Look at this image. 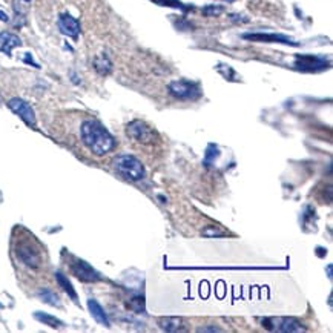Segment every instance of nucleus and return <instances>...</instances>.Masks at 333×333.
Masks as SVG:
<instances>
[{"instance_id": "23", "label": "nucleus", "mask_w": 333, "mask_h": 333, "mask_svg": "<svg viewBox=\"0 0 333 333\" xmlns=\"http://www.w3.org/2000/svg\"><path fill=\"white\" fill-rule=\"evenodd\" d=\"M155 3L158 5H166V6H172V8H181L186 9V6L180 2V0H154Z\"/></svg>"}, {"instance_id": "10", "label": "nucleus", "mask_w": 333, "mask_h": 333, "mask_svg": "<svg viewBox=\"0 0 333 333\" xmlns=\"http://www.w3.org/2000/svg\"><path fill=\"white\" fill-rule=\"evenodd\" d=\"M17 257L29 267H38V264H40V253L37 252V249H34L31 246V243L25 241V243L18 244L17 246Z\"/></svg>"}, {"instance_id": "22", "label": "nucleus", "mask_w": 333, "mask_h": 333, "mask_svg": "<svg viewBox=\"0 0 333 333\" xmlns=\"http://www.w3.org/2000/svg\"><path fill=\"white\" fill-rule=\"evenodd\" d=\"M203 235H204V237L212 238V237H223L224 232L220 230V228H217V226H209V228H206L203 230Z\"/></svg>"}, {"instance_id": "14", "label": "nucleus", "mask_w": 333, "mask_h": 333, "mask_svg": "<svg viewBox=\"0 0 333 333\" xmlns=\"http://www.w3.org/2000/svg\"><path fill=\"white\" fill-rule=\"evenodd\" d=\"M94 68H95V71L99 74L106 75V74H109L112 71V63H111L109 58L103 54V55H99L94 60Z\"/></svg>"}, {"instance_id": "2", "label": "nucleus", "mask_w": 333, "mask_h": 333, "mask_svg": "<svg viewBox=\"0 0 333 333\" xmlns=\"http://www.w3.org/2000/svg\"><path fill=\"white\" fill-rule=\"evenodd\" d=\"M112 166L122 177H124L129 181H140L144 178V166L139 158H135L134 155L123 154V155L115 157L112 161Z\"/></svg>"}, {"instance_id": "3", "label": "nucleus", "mask_w": 333, "mask_h": 333, "mask_svg": "<svg viewBox=\"0 0 333 333\" xmlns=\"http://www.w3.org/2000/svg\"><path fill=\"white\" fill-rule=\"evenodd\" d=\"M169 92L180 100H197L201 95V89L197 83L189 80H175L168 86Z\"/></svg>"}, {"instance_id": "26", "label": "nucleus", "mask_w": 333, "mask_h": 333, "mask_svg": "<svg viewBox=\"0 0 333 333\" xmlns=\"http://www.w3.org/2000/svg\"><path fill=\"white\" fill-rule=\"evenodd\" d=\"M0 20H3V22H8V16L3 13V11H0Z\"/></svg>"}, {"instance_id": "19", "label": "nucleus", "mask_w": 333, "mask_h": 333, "mask_svg": "<svg viewBox=\"0 0 333 333\" xmlns=\"http://www.w3.org/2000/svg\"><path fill=\"white\" fill-rule=\"evenodd\" d=\"M218 157V148L215 144H209L208 149H206V155H204V164L210 166Z\"/></svg>"}, {"instance_id": "28", "label": "nucleus", "mask_w": 333, "mask_h": 333, "mask_svg": "<svg viewBox=\"0 0 333 333\" xmlns=\"http://www.w3.org/2000/svg\"><path fill=\"white\" fill-rule=\"evenodd\" d=\"M226 2H233V0H226Z\"/></svg>"}, {"instance_id": "20", "label": "nucleus", "mask_w": 333, "mask_h": 333, "mask_svg": "<svg viewBox=\"0 0 333 333\" xmlns=\"http://www.w3.org/2000/svg\"><path fill=\"white\" fill-rule=\"evenodd\" d=\"M129 307H131V310H134L135 313H141V312H144V299H143V297H135V298H132L131 302H129Z\"/></svg>"}, {"instance_id": "21", "label": "nucleus", "mask_w": 333, "mask_h": 333, "mask_svg": "<svg viewBox=\"0 0 333 333\" xmlns=\"http://www.w3.org/2000/svg\"><path fill=\"white\" fill-rule=\"evenodd\" d=\"M224 8L221 5H208L203 8V14L204 16H220L223 14Z\"/></svg>"}, {"instance_id": "11", "label": "nucleus", "mask_w": 333, "mask_h": 333, "mask_svg": "<svg viewBox=\"0 0 333 333\" xmlns=\"http://www.w3.org/2000/svg\"><path fill=\"white\" fill-rule=\"evenodd\" d=\"M58 29H60L62 34L71 38H77L78 34H80V23H78L77 18L65 13L58 17Z\"/></svg>"}, {"instance_id": "6", "label": "nucleus", "mask_w": 333, "mask_h": 333, "mask_svg": "<svg viewBox=\"0 0 333 333\" xmlns=\"http://www.w3.org/2000/svg\"><path fill=\"white\" fill-rule=\"evenodd\" d=\"M326 58L318 57V55H297V62L295 66L299 71H306V72H315V71H322L327 68Z\"/></svg>"}, {"instance_id": "17", "label": "nucleus", "mask_w": 333, "mask_h": 333, "mask_svg": "<svg viewBox=\"0 0 333 333\" xmlns=\"http://www.w3.org/2000/svg\"><path fill=\"white\" fill-rule=\"evenodd\" d=\"M38 297H40L42 301H45L46 304H51V306H55V307H60V299H58V297L55 295V293L50 289H42L38 290Z\"/></svg>"}, {"instance_id": "4", "label": "nucleus", "mask_w": 333, "mask_h": 333, "mask_svg": "<svg viewBox=\"0 0 333 333\" xmlns=\"http://www.w3.org/2000/svg\"><path fill=\"white\" fill-rule=\"evenodd\" d=\"M126 132H128L131 139L137 140L139 143H143V144H151L155 140L154 131L144 122H140V120L131 122L128 124V128H126Z\"/></svg>"}, {"instance_id": "5", "label": "nucleus", "mask_w": 333, "mask_h": 333, "mask_svg": "<svg viewBox=\"0 0 333 333\" xmlns=\"http://www.w3.org/2000/svg\"><path fill=\"white\" fill-rule=\"evenodd\" d=\"M263 324H266L267 329L277 330V332H289V333H297V332H304L306 329L302 327L297 319L293 318H272V319H264Z\"/></svg>"}, {"instance_id": "8", "label": "nucleus", "mask_w": 333, "mask_h": 333, "mask_svg": "<svg viewBox=\"0 0 333 333\" xmlns=\"http://www.w3.org/2000/svg\"><path fill=\"white\" fill-rule=\"evenodd\" d=\"M71 269H72V273H74V275H75L78 280H80V281H85V282H95V281H100V280H102L100 273L97 272L95 269H92L86 261L75 260L74 264L71 266Z\"/></svg>"}, {"instance_id": "13", "label": "nucleus", "mask_w": 333, "mask_h": 333, "mask_svg": "<svg viewBox=\"0 0 333 333\" xmlns=\"http://www.w3.org/2000/svg\"><path fill=\"white\" fill-rule=\"evenodd\" d=\"M88 309H89V313L92 315V318L99 322V324H102L105 327H109V319H107V315L105 313L103 307L95 299L88 301Z\"/></svg>"}, {"instance_id": "29", "label": "nucleus", "mask_w": 333, "mask_h": 333, "mask_svg": "<svg viewBox=\"0 0 333 333\" xmlns=\"http://www.w3.org/2000/svg\"><path fill=\"white\" fill-rule=\"evenodd\" d=\"M0 307H2V304H0Z\"/></svg>"}, {"instance_id": "7", "label": "nucleus", "mask_w": 333, "mask_h": 333, "mask_svg": "<svg viewBox=\"0 0 333 333\" xmlns=\"http://www.w3.org/2000/svg\"><path fill=\"white\" fill-rule=\"evenodd\" d=\"M8 107L16 115L20 117V119L28 126H35V114L33 111V107L29 106L25 100H22V99H11L8 102Z\"/></svg>"}, {"instance_id": "12", "label": "nucleus", "mask_w": 333, "mask_h": 333, "mask_svg": "<svg viewBox=\"0 0 333 333\" xmlns=\"http://www.w3.org/2000/svg\"><path fill=\"white\" fill-rule=\"evenodd\" d=\"M22 40L13 33H0V53H3L6 55H11V51L14 48L20 46Z\"/></svg>"}, {"instance_id": "16", "label": "nucleus", "mask_w": 333, "mask_h": 333, "mask_svg": "<svg viewBox=\"0 0 333 333\" xmlns=\"http://www.w3.org/2000/svg\"><path fill=\"white\" fill-rule=\"evenodd\" d=\"M34 318L37 321L43 322V324H46V326L54 327V329H58V327L63 326V322L60 319H57L55 316H51V315H48V313H43V312H35L34 313Z\"/></svg>"}, {"instance_id": "25", "label": "nucleus", "mask_w": 333, "mask_h": 333, "mask_svg": "<svg viewBox=\"0 0 333 333\" xmlns=\"http://www.w3.org/2000/svg\"><path fill=\"white\" fill-rule=\"evenodd\" d=\"M198 332H220V329H217V327H203V329H198Z\"/></svg>"}, {"instance_id": "24", "label": "nucleus", "mask_w": 333, "mask_h": 333, "mask_svg": "<svg viewBox=\"0 0 333 333\" xmlns=\"http://www.w3.org/2000/svg\"><path fill=\"white\" fill-rule=\"evenodd\" d=\"M25 62H26L28 65H33V66L38 68V65H37V63H34V60H33V57H31V54H25Z\"/></svg>"}, {"instance_id": "1", "label": "nucleus", "mask_w": 333, "mask_h": 333, "mask_svg": "<svg viewBox=\"0 0 333 333\" xmlns=\"http://www.w3.org/2000/svg\"><path fill=\"white\" fill-rule=\"evenodd\" d=\"M82 140L85 146L94 155H105L115 148V139L109 134L105 126L97 120H86L83 122L82 128Z\"/></svg>"}, {"instance_id": "15", "label": "nucleus", "mask_w": 333, "mask_h": 333, "mask_svg": "<svg viewBox=\"0 0 333 333\" xmlns=\"http://www.w3.org/2000/svg\"><path fill=\"white\" fill-rule=\"evenodd\" d=\"M55 280H57V282L60 284V287L68 293V295H70L74 301H77L78 299V297H77V293H75V290H74V287H72V284L70 282V280H68L62 272H57L55 273Z\"/></svg>"}, {"instance_id": "27", "label": "nucleus", "mask_w": 333, "mask_h": 333, "mask_svg": "<svg viewBox=\"0 0 333 333\" xmlns=\"http://www.w3.org/2000/svg\"><path fill=\"white\" fill-rule=\"evenodd\" d=\"M327 273H329V278H332V264H329V267H327Z\"/></svg>"}, {"instance_id": "18", "label": "nucleus", "mask_w": 333, "mask_h": 333, "mask_svg": "<svg viewBox=\"0 0 333 333\" xmlns=\"http://www.w3.org/2000/svg\"><path fill=\"white\" fill-rule=\"evenodd\" d=\"M158 324L166 332H175L181 327V319L180 318H163V319H160Z\"/></svg>"}, {"instance_id": "9", "label": "nucleus", "mask_w": 333, "mask_h": 333, "mask_svg": "<svg viewBox=\"0 0 333 333\" xmlns=\"http://www.w3.org/2000/svg\"><path fill=\"white\" fill-rule=\"evenodd\" d=\"M244 40H252V42H270V43H282V45H290V46H298L295 40H292L290 37L284 34H263V33H247L243 34Z\"/></svg>"}]
</instances>
